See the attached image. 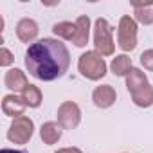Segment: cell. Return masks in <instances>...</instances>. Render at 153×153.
<instances>
[{
	"label": "cell",
	"mask_w": 153,
	"mask_h": 153,
	"mask_svg": "<svg viewBox=\"0 0 153 153\" xmlns=\"http://www.w3.org/2000/svg\"><path fill=\"white\" fill-rule=\"evenodd\" d=\"M140 65H142L146 70L153 72V49L144 51V52L140 54Z\"/></svg>",
	"instance_id": "obj_19"
},
{
	"label": "cell",
	"mask_w": 153,
	"mask_h": 153,
	"mask_svg": "<svg viewBox=\"0 0 153 153\" xmlns=\"http://www.w3.org/2000/svg\"><path fill=\"white\" fill-rule=\"evenodd\" d=\"M38 24L33 20V18H22L18 24H16V36L22 43H31L38 38Z\"/></svg>",
	"instance_id": "obj_9"
},
{
	"label": "cell",
	"mask_w": 153,
	"mask_h": 153,
	"mask_svg": "<svg viewBox=\"0 0 153 153\" xmlns=\"http://www.w3.org/2000/svg\"><path fill=\"white\" fill-rule=\"evenodd\" d=\"M22 99L29 108H38L43 101V96H42V90L36 85H27V88L22 92Z\"/></svg>",
	"instance_id": "obj_18"
},
{
	"label": "cell",
	"mask_w": 153,
	"mask_h": 153,
	"mask_svg": "<svg viewBox=\"0 0 153 153\" xmlns=\"http://www.w3.org/2000/svg\"><path fill=\"white\" fill-rule=\"evenodd\" d=\"M131 101L140 108H149L153 105V87L148 83V85L140 87L139 90L131 92Z\"/></svg>",
	"instance_id": "obj_14"
},
{
	"label": "cell",
	"mask_w": 153,
	"mask_h": 153,
	"mask_svg": "<svg viewBox=\"0 0 153 153\" xmlns=\"http://www.w3.org/2000/svg\"><path fill=\"white\" fill-rule=\"evenodd\" d=\"M33 133H34V123H33V119L27 117V115H22V117L13 119L9 130H7V139L13 144H27L31 140Z\"/></svg>",
	"instance_id": "obj_5"
},
{
	"label": "cell",
	"mask_w": 153,
	"mask_h": 153,
	"mask_svg": "<svg viewBox=\"0 0 153 153\" xmlns=\"http://www.w3.org/2000/svg\"><path fill=\"white\" fill-rule=\"evenodd\" d=\"M0 153H24V151H18V149H9V148H4Z\"/></svg>",
	"instance_id": "obj_22"
},
{
	"label": "cell",
	"mask_w": 153,
	"mask_h": 153,
	"mask_svg": "<svg viewBox=\"0 0 153 153\" xmlns=\"http://www.w3.org/2000/svg\"><path fill=\"white\" fill-rule=\"evenodd\" d=\"M114 29L106 18H97L94 24V47L101 56H112L115 52V43L112 36Z\"/></svg>",
	"instance_id": "obj_3"
},
{
	"label": "cell",
	"mask_w": 153,
	"mask_h": 153,
	"mask_svg": "<svg viewBox=\"0 0 153 153\" xmlns=\"http://www.w3.org/2000/svg\"><path fill=\"white\" fill-rule=\"evenodd\" d=\"M52 33L63 40H68V42H74L76 34H78V25H76V22H58L52 25Z\"/></svg>",
	"instance_id": "obj_17"
},
{
	"label": "cell",
	"mask_w": 153,
	"mask_h": 153,
	"mask_svg": "<svg viewBox=\"0 0 153 153\" xmlns=\"http://www.w3.org/2000/svg\"><path fill=\"white\" fill-rule=\"evenodd\" d=\"M56 115H58V124L63 130H74L81 123V108L74 101H63Z\"/></svg>",
	"instance_id": "obj_6"
},
{
	"label": "cell",
	"mask_w": 153,
	"mask_h": 153,
	"mask_svg": "<svg viewBox=\"0 0 153 153\" xmlns=\"http://www.w3.org/2000/svg\"><path fill=\"white\" fill-rule=\"evenodd\" d=\"M4 83H6V87H7L9 90H13L15 94H16V92H24V90L27 88V85H29L25 74H24V70H20V68H9V70L6 72Z\"/></svg>",
	"instance_id": "obj_10"
},
{
	"label": "cell",
	"mask_w": 153,
	"mask_h": 153,
	"mask_svg": "<svg viewBox=\"0 0 153 153\" xmlns=\"http://www.w3.org/2000/svg\"><path fill=\"white\" fill-rule=\"evenodd\" d=\"M110 68H112V72L115 76H119V78H126V76L130 74V70L133 68L131 67V58L126 56V54H119V56L114 58Z\"/></svg>",
	"instance_id": "obj_16"
},
{
	"label": "cell",
	"mask_w": 153,
	"mask_h": 153,
	"mask_svg": "<svg viewBox=\"0 0 153 153\" xmlns=\"http://www.w3.org/2000/svg\"><path fill=\"white\" fill-rule=\"evenodd\" d=\"M70 52L56 38L36 40L25 51V68L40 81H54L68 70Z\"/></svg>",
	"instance_id": "obj_1"
},
{
	"label": "cell",
	"mask_w": 153,
	"mask_h": 153,
	"mask_svg": "<svg viewBox=\"0 0 153 153\" xmlns=\"http://www.w3.org/2000/svg\"><path fill=\"white\" fill-rule=\"evenodd\" d=\"M27 105L24 103L22 96H16V94H7L2 97V112L7 115V117H22L24 112H25Z\"/></svg>",
	"instance_id": "obj_8"
},
{
	"label": "cell",
	"mask_w": 153,
	"mask_h": 153,
	"mask_svg": "<svg viewBox=\"0 0 153 153\" xmlns=\"http://www.w3.org/2000/svg\"><path fill=\"white\" fill-rule=\"evenodd\" d=\"M61 135H63V128H61L58 123H54V121H47V123H43L42 128H40V137H42V140H43L47 146L56 144V142L61 139Z\"/></svg>",
	"instance_id": "obj_11"
},
{
	"label": "cell",
	"mask_w": 153,
	"mask_h": 153,
	"mask_svg": "<svg viewBox=\"0 0 153 153\" xmlns=\"http://www.w3.org/2000/svg\"><path fill=\"white\" fill-rule=\"evenodd\" d=\"M117 45L124 52H130V51H133L137 47V22L130 15H124L119 20V27H117Z\"/></svg>",
	"instance_id": "obj_4"
},
{
	"label": "cell",
	"mask_w": 153,
	"mask_h": 153,
	"mask_svg": "<svg viewBox=\"0 0 153 153\" xmlns=\"http://www.w3.org/2000/svg\"><path fill=\"white\" fill-rule=\"evenodd\" d=\"M78 70L83 78L90 81H99L101 78L106 76V63L103 56L97 54L96 51H87L78 59Z\"/></svg>",
	"instance_id": "obj_2"
},
{
	"label": "cell",
	"mask_w": 153,
	"mask_h": 153,
	"mask_svg": "<svg viewBox=\"0 0 153 153\" xmlns=\"http://www.w3.org/2000/svg\"><path fill=\"white\" fill-rule=\"evenodd\" d=\"M117 99L115 88L112 85H99L92 92V101L97 108H110Z\"/></svg>",
	"instance_id": "obj_7"
},
{
	"label": "cell",
	"mask_w": 153,
	"mask_h": 153,
	"mask_svg": "<svg viewBox=\"0 0 153 153\" xmlns=\"http://www.w3.org/2000/svg\"><path fill=\"white\" fill-rule=\"evenodd\" d=\"M13 61H15V56L9 49H6V47L0 49V67H9Z\"/></svg>",
	"instance_id": "obj_20"
},
{
	"label": "cell",
	"mask_w": 153,
	"mask_h": 153,
	"mask_svg": "<svg viewBox=\"0 0 153 153\" xmlns=\"http://www.w3.org/2000/svg\"><path fill=\"white\" fill-rule=\"evenodd\" d=\"M76 25H78V34H76L72 43L76 47H85L88 43V36H90V18L87 15H81L76 20Z\"/></svg>",
	"instance_id": "obj_13"
},
{
	"label": "cell",
	"mask_w": 153,
	"mask_h": 153,
	"mask_svg": "<svg viewBox=\"0 0 153 153\" xmlns=\"http://www.w3.org/2000/svg\"><path fill=\"white\" fill-rule=\"evenodd\" d=\"M144 85H148V76H146V72H142L140 68H135L133 67L130 70V74L126 76V88H128V92L131 94V92L139 90Z\"/></svg>",
	"instance_id": "obj_15"
},
{
	"label": "cell",
	"mask_w": 153,
	"mask_h": 153,
	"mask_svg": "<svg viewBox=\"0 0 153 153\" xmlns=\"http://www.w3.org/2000/svg\"><path fill=\"white\" fill-rule=\"evenodd\" d=\"M135 22L151 25L153 24V2H131Z\"/></svg>",
	"instance_id": "obj_12"
},
{
	"label": "cell",
	"mask_w": 153,
	"mask_h": 153,
	"mask_svg": "<svg viewBox=\"0 0 153 153\" xmlns=\"http://www.w3.org/2000/svg\"><path fill=\"white\" fill-rule=\"evenodd\" d=\"M56 153H83L79 148H61V149H58Z\"/></svg>",
	"instance_id": "obj_21"
}]
</instances>
